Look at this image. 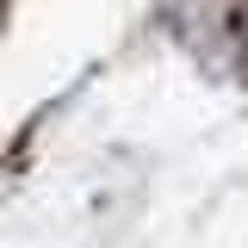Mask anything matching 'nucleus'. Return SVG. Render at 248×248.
I'll use <instances>...</instances> for the list:
<instances>
[{"instance_id":"1","label":"nucleus","mask_w":248,"mask_h":248,"mask_svg":"<svg viewBox=\"0 0 248 248\" xmlns=\"http://www.w3.org/2000/svg\"><path fill=\"white\" fill-rule=\"evenodd\" d=\"M6 13H13V0H0V31H6Z\"/></svg>"}]
</instances>
